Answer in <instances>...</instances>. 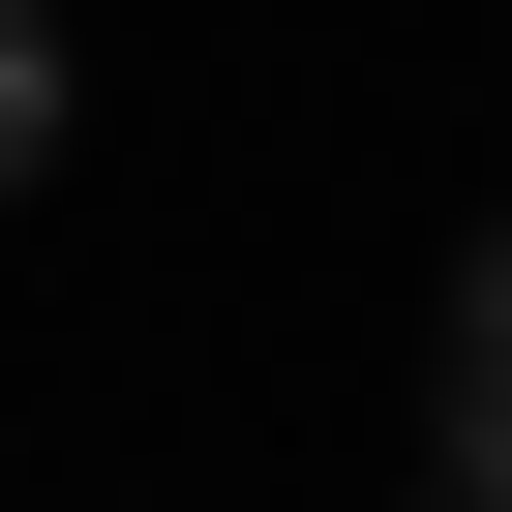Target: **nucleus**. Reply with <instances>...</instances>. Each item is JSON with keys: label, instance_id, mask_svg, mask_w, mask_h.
I'll use <instances>...</instances> for the list:
<instances>
[{"label": "nucleus", "instance_id": "1", "mask_svg": "<svg viewBox=\"0 0 512 512\" xmlns=\"http://www.w3.org/2000/svg\"><path fill=\"white\" fill-rule=\"evenodd\" d=\"M452 512H512V211L452 241Z\"/></svg>", "mask_w": 512, "mask_h": 512}, {"label": "nucleus", "instance_id": "2", "mask_svg": "<svg viewBox=\"0 0 512 512\" xmlns=\"http://www.w3.org/2000/svg\"><path fill=\"white\" fill-rule=\"evenodd\" d=\"M61 121H91V61H61V0H0V211L61 181Z\"/></svg>", "mask_w": 512, "mask_h": 512}]
</instances>
